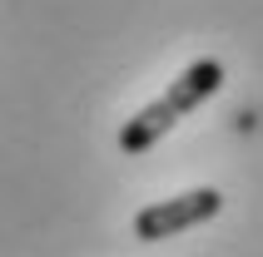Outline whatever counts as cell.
<instances>
[{
    "mask_svg": "<svg viewBox=\"0 0 263 257\" xmlns=\"http://www.w3.org/2000/svg\"><path fill=\"white\" fill-rule=\"evenodd\" d=\"M223 208V198L214 188H194V193H179V198H164V203H149L134 213V238L144 243H159V238H174L184 228H199L204 218H214Z\"/></svg>",
    "mask_w": 263,
    "mask_h": 257,
    "instance_id": "cell-2",
    "label": "cell"
},
{
    "mask_svg": "<svg viewBox=\"0 0 263 257\" xmlns=\"http://www.w3.org/2000/svg\"><path fill=\"white\" fill-rule=\"evenodd\" d=\"M219 84H223V65H219V59H194V65L179 74L154 104H144L134 119H124V128H119V148H124V154H144V148H154L179 119L189 114V109H199Z\"/></svg>",
    "mask_w": 263,
    "mask_h": 257,
    "instance_id": "cell-1",
    "label": "cell"
}]
</instances>
